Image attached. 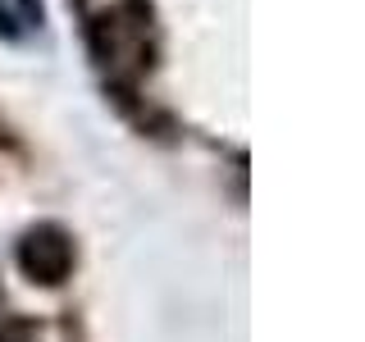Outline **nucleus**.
I'll list each match as a JSON object with an SVG mask.
<instances>
[{"instance_id":"f257e3e1","label":"nucleus","mask_w":365,"mask_h":342,"mask_svg":"<svg viewBox=\"0 0 365 342\" xmlns=\"http://www.w3.org/2000/svg\"><path fill=\"white\" fill-rule=\"evenodd\" d=\"M19 265L41 283H60L68 269H73V247L60 228H37L19 242Z\"/></svg>"},{"instance_id":"f03ea898","label":"nucleus","mask_w":365,"mask_h":342,"mask_svg":"<svg viewBox=\"0 0 365 342\" xmlns=\"http://www.w3.org/2000/svg\"><path fill=\"white\" fill-rule=\"evenodd\" d=\"M0 32H14V19H9L5 9H0Z\"/></svg>"}]
</instances>
